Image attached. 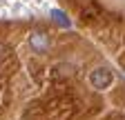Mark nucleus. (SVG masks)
<instances>
[{
    "label": "nucleus",
    "mask_w": 125,
    "mask_h": 120,
    "mask_svg": "<svg viewBox=\"0 0 125 120\" xmlns=\"http://www.w3.org/2000/svg\"><path fill=\"white\" fill-rule=\"evenodd\" d=\"M29 47L34 49L36 53H45L47 49H49V38H47V34L34 31V34L29 36Z\"/></svg>",
    "instance_id": "2"
},
{
    "label": "nucleus",
    "mask_w": 125,
    "mask_h": 120,
    "mask_svg": "<svg viewBox=\"0 0 125 120\" xmlns=\"http://www.w3.org/2000/svg\"><path fill=\"white\" fill-rule=\"evenodd\" d=\"M52 18H54L60 27H69V18H67L62 11H58V9H54V11H52Z\"/></svg>",
    "instance_id": "3"
},
{
    "label": "nucleus",
    "mask_w": 125,
    "mask_h": 120,
    "mask_svg": "<svg viewBox=\"0 0 125 120\" xmlns=\"http://www.w3.org/2000/svg\"><path fill=\"white\" fill-rule=\"evenodd\" d=\"M112 82H114V73L109 71L107 67H98V69H94V71L89 73V85H92L94 89H98V91L107 89Z\"/></svg>",
    "instance_id": "1"
}]
</instances>
